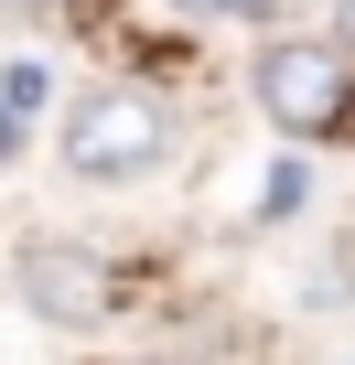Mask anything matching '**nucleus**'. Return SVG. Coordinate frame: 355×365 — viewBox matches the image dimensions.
Listing matches in <instances>:
<instances>
[{
  "label": "nucleus",
  "mask_w": 355,
  "mask_h": 365,
  "mask_svg": "<svg viewBox=\"0 0 355 365\" xmlns=\"http://www.w3.org/2000/svg\"><path fill=\"white\" fill-rule=\"evenodd\" d=\"M248 97L280 140H334L355 118V54L334 33H269V54L248 65Z\"/></svg>",
  "instance_id": "1"
},
{
  "label": "nucleus",
  "mask_w": 355,
  "mask_h": 365,
  "mask_svg": "<svg viewBox=\"0 0 355 365\" xmlns=\"http://www.w3.org/2000/svg\"><path fill=\"white\" fill-rule=\"evenodd\" d=\"M172 161V108L151 86H86L65 108V172L76 182H151Z\"/></svg>",
  "instance_id": "2"
},
{
  "label": "nucleus",
  "mask_w": 355,
  "mask_h": 365,
  "mask_svg": "<svg viewBox=\"0 0 355 365\" xmlns=\"http://www.w3.org/2000/svg\"><path fill=\"white\" fill-rule=\"evenodd\" d=\"M22 312H33L44 333H86V322H108V312H119V279H108V258H97V247L44 237V247H22Z\"/></svg>",
  "instance_id": "3"
},
{
  "label": "nucleus",
  "mask_w": 355,
  "mask_h": 365,
  "mask_svg": "<svg viewBox=\"0 0 355 365\" xmlns=\"http://www.w3.org/2000/svg\"><path fill=\"white\" fill-rule=\"evenodd\" d=\"M44 97H54V65H0V161H22L33 150V129H44Z\"/></svg>",
  "instance_id": "4"
},
{
  "label": "nucleus",
  "mask_w": 355,
  "mask_h": 365,
  "mask_svg": "<svg viewBox=\"0 0 355 365\" xmlns=\"http://www.w3.org/2000/svg\"><path fill=\"white\" fill-rule=\"evenodd\" d=\"M301 194H312V172H301V161H280V172H269V182H259V215H291V205H301Z\"/></svg>",
  "instance_id": "5"
},
{
  "label": "nucleus",
  "mask_w": 355,
  "mask_h": 365,
  "mask_svg": "<svg viewBox=\"0 0 355 365\" xmlns=\"http://www.w3.org/2000/svg\"><path fill=\"white\" fill-rule=\"evenodd\" d=\"M0 365H33V312L0 301Z\"/></svg>",
  "instance_id": "6"
},
{
  "label": "nucleus",
  "mask_w": 355,
  "mask_h": 365,
  "mask_svg": "<svg viewBox=\"0 0 355 365\" xmlns=\"http://www.w3.org/2000/svg\"><path fill=\"white\" fill-rule=\"evenodd\" d=\"M184 22H216V11H248V0H172Z\"/></svg>",
  "instance_id": "7"
},
{
  "label": "nucleus",
  "mask_w": 355,
  "mask_h": 365,
  "mask_svg": "<svg viewBox=\"0 0 355 365\" xmlns=\"http://www.w3.org/2000/svg\"><path fill=\"white\" fill-rule=\"evenodd\" d=\"M334 43H344V54H355V0H334Z\"/></svg>",
  "instance_id": "8"
},
{
  "label": "nucleus",
  "mask_w": 355,
  "mask_h": 365,
  "mask_svg": "<svg viewBox=\"0 0 355 365\" xmlns=\"http://www.w3.org/2000/svg\"><path fill=\"white\" fill-rule=\"evenodd\" d=\"M0 11H65V0H0Z\"/></svg>",
  "instance_id": "9"
}]
</instances>
